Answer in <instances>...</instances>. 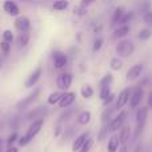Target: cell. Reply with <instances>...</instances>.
<instances>
[{"label": "cell", "mask_w": 152, "mask_h": 152, "mask_svg": "<svg viewBox=\"0 0 152 152\" xmlns=\"http://www.w3.org/2000/svg\"><path fill=\"white\" fill-rule=\"evenodd\" d=\"M134 51H135V44L131 40H121L116 45V53L120 58H128L129 55L134 53Z\"/></svg>", "instance_id": "obj_1"}, {"label": "cell", "mask_w": 152, "mask_h": 152, "mask_svg": "<svg viewBox=\"0 0 152 152\" xmlns=\"http://www.w3.org/2000/svg\"><path fill=\"white\" fill-rule=\"evenodd\" d=\"M147 121V108H140L136 112V128H135V137H139V135L143 132Z\"/></svg>", "instance_id": "obj_2"}, {"label": "cell", "mask_w": 152, "mask_h": 152, "mask_svg": "<svg viewBox=\"0 0 152 152\" xmlns=\"http://www.w3.org/2000/svg\"><path fill=\"white\" fill-rule=\"evenodd\" d=\"M48 115V107L45 105H39V107L34 108L31 112L27 113L26 119L27 120H44V118Z\"/></svg>", "instance_id": "obj_3"}, {"label": "cell", "mask_w": 152, "mask_h": 152, "mask_svg": "<svg viewBox=\"0 0 152 152\" xmlns=\"http://www.w3.org/2000/svg\"><path fill=\"white\" fill-rule=\"evenodd\" d=\"M126 119H127V111H121L118 116H115V118L110 121L108 131L115 132V131H118L119 128H121V127H123V124H124V121H126Z\"/></svg>", "instance_id": "obj_4"}, {"label": "cell", "mask_w": 152, "mask_h": 152, "mask_svg": "<svg viewBox=\"0 0 152 152\" xmlns=\"http://www.w3.org/2000/svg\"><path fill=\"white\" fill-rule=\"evenodd\" d=\"M131 94H132V89L131 88H124L123 91L119 94V96H118L115 110H121V108H123L124 105L129 102V99H131Z\"/></svg>", "instance_id": "obj_5"}, {"label": "cell", "mask_w": 152, "mask_h": 152, "mask_svg": "<svg viewBox=\"0 0 152 152\" xmlns=\"http://www.w3.org/2000/svg\"><path fill=\"white\" fill-rule=\"evenodd\" d=\"M39 94H40V89H39V88L34 89V92H31V94H29L28 96H26L24 99H21L20 102H19L18 104H16V107H18L19 110H24V108H27L28 105H31L32 103H34L35 100L37 99Z\"/></svg>", "instance_id": "obj_6"}, {"label": "cell", "mask_w": 152, "mask_h": 152, "mask_svg": "<svg viewBox=\"0 0 152 152\" xmlns=\"http://www.w3.org/2000/svg\"><path fill=\"white\" fill-rule=\"evenodd\" d=\"M56 83H58V87L60 89L67 91V89L71 87V84H72V75L69 74V72H63V74H60L58 76Z\"/></svg>", "instance_id": "obj_7"}, {"label": "cell", "mask_w": 152, "mask_h": 152, "mask_svg": "<svg viewBox=\"0 0 152 152\" xmlns=\"http://www.w3.org/2000/svg\"><path fill=\"white\" fill-rule=\"evenodd\" d=\"M15 28L18 31H20V34L23 32H28L29 28H31V21L27 16H19L15 20Z\"/></svg>", "instance_id": "obj_8"}, {"label": "cell", "mask_w": 152, "mask_h": 152, "mask_svg": "<svg viewBox=\"0 0 152 152\" xmlns=\"http://www.w3.org/2000/svg\"><path fill=\"white\" fill-rule=\"evenodd\" d=\"M142 99H143V89L140 88V87H136V88L132 89L131 99H129V105H131V110H135V108L140 104Z\"/></svg>", "instance_id": "obj_9"}, {"label": "cell", "mask_w": 152, "mask_h": 152, "mask_svg": "<svg viewBox=\"0 0 152 152\" xmlns=\"http://www.w3.org/2000/svg\"><path fill=\"white\" fill-rule=\"evenodd\" d=\"M43 124H44V120H35L34 123L29 126V128H28V131H27L26 136L29 137V139L32 140V139H34V137L40 132V129H42Z\"/></svg>", "instance_id": "obj_10"}, {"label": "cell", "mask_w": 152, "mask_h": 152, "mask_svg": "<svg viewBox=\"0 0 152 152\" xmlns=\"http://www.w3.org/2000/svg\"><path fill=\"white\" fill-rule=\"evenodd\" d=\"M42 74H43V68H42V67H37V68L35 69L34 72H31V75H29L28 79L26 80V87H27V88H31V87H34L35 84L37 83V80L40 79Z\"/></svg>", "instance_id": "obj_11"}, {"label": "cell", "mask_w": 152, "mask_h": 152, "mask_svg": "<svg viewBox=\"0 0 152 152\" xmlns=\"http://www.w3.org/2000/svg\"><path fill=\"white\" fill-rule=\"evenodd\" d=\"M143 69H144V66L143 64H135L127 72V80H135L137 79L140 75L143 74Z\"/></svg>", "instance_id": "obj_12"}, {"label": "cell", "mask_w": 152, "mask_h": 152, "mask_svg": "<svg viewBox=\"0 0 152 152\" xmlns=\"http://www.w3.org/2000/svg\"><path fill=\"white\" fill-rule=\"evenodd\" d=\"M89 139V132H83V134L80 135V136L76 137V140L74 142V144H72V151L74 152H79L81 150V147H83L84 144H86V142Z\"/></svg>", "instance_id": "obj_13"}, {"label": "cell", "mask_w": 152, "mask_h": 152, "mask_svg": "<svg viewBox=\"0 0 152 152\" xmlns=\"http://www.w3.org/2000/svg\"><path fill=\"white\" fill-rule=\"evenodd\" d=\"M3 8H4L5 12L11 16H18L19 18V15H20V10H19L18 4H16L15 1H4Z\"/></svg>", "instance_id": "obj_14"}, {"label": "cell", "mask_w": 152, "mask_h": 152, "mask_svg": "<svg viewBox=\"0 0 152 152\" xmlns=\"http://www.w3.org/2000/svg\"><path fill=\"white\" fill-rule=\"evenodd\" d=\"M75 97H76L75 92H64L63 96H61V99H60V102H59V105L63 107V108L69 107V105L75 102Z\"/></svg>", "instance_id": "obj_15"}, {"label": "cell", "mask_w": 152, "mask_h": 152, "mask_svg": "<svg viewBox=\"0 0 152 152\" xmlns=\"http://www.w3.org/2000/svg\"><path fill=\"white\" fill-rule=\"evenodd\" d=\"M118 137H119V143H121L123 145H127V142H128L129 137H131V127L129 126L121 127Z\"/></svg>", "instance_id": "obj_16"}, {"label": "cell", "mask_w": 152, "mask_h": 152, "mask_svg": "<svg viewBox=\"0 0 152 152\" xmlns=\"http://www.w3.org/2000/svg\"><path fill=\"white\" fill-rule=\"evenodd\" d=\"M66 64H67V56L64 53H61V52L53 53V66H55V68L60 69L63 67H66Z\"/></svg>", "instance_id": "obj_17"}, {"label": "cell", "mask_w": 152, "mask_h": 152, "mask_svg": "<svg viewBox=\"0 0 152 152\" xmlns=\"http://www.w3.org/2000/svg\"><path fill=\"white\" fill-rule=\"evenodd\" d=\"M123 16H124V8L123 7H118L115 10V12H113V16H112V26L120 24Z\"/></svg>", "instance_id": "obj_18"}, {"label": "cell", "mask_w": 152, "mask_h": 152, "mask_svg": "<svg viewBox=\"0 0 152 152\" xmlns=\"http://www.w3.org/2000/svg\"><path fill=\"white\" fill-rule=\"evenodd\" d=\"M91 121V112L89 111H83V112L79 113L77 116V123L81 124V126H86Z\"/></svg>", "instance_id": "obj_19"}, {"label": "cell", "mask_w": 152, "mask_h": 152, "mask_svg": "<svg viewBox=\"0 0 152 152\" xmlns=\"http://www.w3.org/2000/svg\"><path fill=\"white\" fill-rule=\"evenodd\" d=\"M118 150H119V137L118 136H111V139L108 140L107 152H116Z\"/></svg>", "instance_id": "obj_20"}, {"label": "cell", "mask_w": 152, "mask_h": 152, "mask_svg": "<svg viewBox=\"0 0 152 152\" xmlns=\"http://www.w3.org/2000/svg\"><path fill=\"white\" fill-rule=\"evenodd\" d=\"M128 32H129L128 26H119L113 32V37H124L128 35Z\"/></svg>", "instance_id": "obj_21"}, {"label": "cell", "mask_w": 152, "mask_h": 152, "mask_svg": "<svg viewBox=\"0 0 152 152\" xmlns=\"http://www.w3.org/2000/svg\"><path fill=\"white\" fill-rule=\"evenodd\" d=\"M80 94L84 99H91V97L94 96V88H92L91 86H88V84L83 86V88L80 89Z\"/></svg>", "instance_id": "obj_22"}, {"label": "cell", "mask_w": 152, "mask_h": 152, "mask_svg": "<svg viewBox=\"0 0 152 152\" xmlns=\"http://www.w3.org/2000/svg\"><path fill=\"white\" fill-rule=\"evenodd\" d=\"M110 67H111V69H113V71H119V69H121V67H123V61L119 59V56L112 58L111 59Z\"/></svg>", "instance_id": "obj_23"}, {"label": "cell", "mask_w": 152, "mask_h": 152, "mask_svg": "<svg viewBox=\"0 0 152 152\" xmlns=\"http://www.w3.org/2000/svg\"><path fill=\"white\" fill-rule=\"evenodd\" d=\"M68 5H69V3L66 1V0H58V1H55L52 4V8L56 11H63V10H66Z\"/></svg>", "instance_id": "obj_24"}, {"label": "cell", "mask_w": 152, "mask_h": 152, "mask_svg": "<svg viewBox=\"0 0 152 152\" xmlns=\"http://www.w3.org/2000/svg\"><path fill=\"white\" fill-rule=\"evenodd\" d=\"M61 96H63V94H60V92H52L48 96V104H56V103H59Z\"/></svg>", "instance_id": "obj_25"}, {"label": "cell", "mask_w": 152, "mask_h": 152, "mask_svg": "<svg viewBox=\"0 0 152 152\" xmlns=\"http://www.w3.org/2000/svg\"><path fill=\"white\" fill-rule=\"evenodd\" d=\"M18 40H19V45H20V47H26L29 43V34L28 32H23V34L19 35Z\"/></svg>", "instance_id": "obj_26"}, {"label": "cell", "mask_w": 152, "mask_h": 152, "mask_svg": "<svg viewBox=\"0 0 152 152\" xmlns=\"http://www.w3.org/2000/svg\"><path fill=\"white\" fill-rule=\"evenodd\" d=\"M76 111H77V108H76V110H75V108H72V110H67L66 112L61 113V115H60V119H59V123H61V121H64V120H68V119L71 118L72 115H74Z\"/></svg>", "instance_id": "obj_27"}, {"label": "cell", "mask_w": 152, "mask_h": 152, "mask_svg": "<svg viewBox=\"0 0 152 152\" xmlns=\"http://www.w3.org/2000/svg\"><path fill=\"white\" fill-rule=\"evenodd\" d=\"M112 80H113L112 75H111V74H107V75L104 76V77L102 79V80H100V88H103V87H108V86H111Z\"/></svg>", "instance_id": "obj_28"}, {"label": "cell", "mask_w": 152, "mask_h": 152, "mask_svg": "<svg viewBox=\"0 0 152 152\" xmlns=\"http://www.w3.org/2000/svg\"><path fill=\"white\" fill-rule=\"evenodd\" d=\"M151 35H152L151 29L150 28H144V29H142V31L139 32L137 37H139L140 40H147V39H150V37H151Z\"/></svg>", "instance_id": "obj_29"}, {"label": "cell", "mask_w": 152, "mask_h": 152, "mask_svg": "<svg viewBox=\"0 0 152 152\" xmlns=\"http://www.w3.org/2000/svg\"><path fill=\"white\" fill-rule=\"evenodd\" d=\"M111 95V88H110V86L108 87H103V88H100V99L104 102L105 99H107L108 96Z\"/></svg>", "instance_id": "obj_30"}, {"label": "cell", "mask_w": 152, "mask_h": 152, "mask_svg": "<svg viewBox=\"0 0 152 152\" xmlns=\"http://www.w3.org/2000/svg\"><path fill=\"white\" fill-rule=\"evenodd\" d=\"M3 40L11 44V43L13 42V34H12V31H10V29H5V31L3 32Z\"/></svg>", "instance_id": "obj_31"}, {"label": "cell", "mask_w": 152, "mask_h": 152, "mask_svg": "<svg viewBox=\"0 0 152 152\" xmlns=\"http://www.w3.org/2000/svg\"><path fill=\"white\" fill-rule=\"evenodd\" d=\"M113 110H115V108H113V107H108V108H105V111H104V112H103V115H102V120L104 121V123L108 120V119L111 118V115H112Z\"/></svg>", "instance_id": "obj_32"}, {"label": "cell", "mask_w": 152, "mask_h": 152, "mask_svg": "<svg viewBox=\"0 0 152 152\" xmlns=\"http://www.w3.org/2000/svg\"><path fill=\"white\" fill-rule=\"evenodd\" d=\"M92 144H94V140H92V139H88V140L86 142V144L81 147V150L79 151V152H89V151H91V148H92Z\"/></svg>", "instance_id": "obj_33"}, {"label": "cell", "mask_w": 152, "mask_h": 152, "mask_svg": "<svg viewBox=\"0 0 152 152\" xmlns=\"http://www.w3.org/2000/svg\"><path fill=\"white\" fill-rule=\"evenodd\" d=\"M0 48H1V51L5 53V55H8V53H10L11 44L7 43V42H4V40H1V42H0Z\"/></svg>", "instance_id": "obj_34"}, {"label": "cell", "mask_w": 152, "mask_h": 152, "mask_svg": "<svg viewBox=\"0 0 152 152\" xmlns=\"http://www.w3.org/2000/svg\"><path fill=\"white\" fill-rule=\"evenodd\" d=\"M134 18V13L132 12H129V13H127V15H124L123 16V19H121V21H120V26H127V23H128L131 19Z\"/></svg>", "instance_id": "obj_35"}, {"label": "cell", "mask_w": 152, "mask_h": 152, "mask_svg": "<svg viewBox=\"0 0 152 152\" xmlns=\"http://www.w3.org/2000/svg\"><path fill=\"white\" fill-rule=\"evenodd\" d=\"M103 42H104V40H103L102 37L96 39V40H95V43H94V48H92V50H94L95 52H96V51H99L100 48H102V45H103Z\"/></svg>", "instance_id": "obj_36"}, {"label": "cell", "mask_w": 152, "mask_h": 152, "mask_svg": "<svg viewBox=\"0 0 152 152\" xmlns=\"http://www.w3.org/2000/svg\"><path fill=\"white\" fill-rule=\"evenodd\" d=\"M87 5H84V4H81L80 3V5H79L77 8H75V13H77V15H84V13H87Z\"/></svg>", "instance_id": "obj_37"}, {"label": "cell", "mask_w": 152, "mask_h": 152, "mask_svg": "<svg viewBox=\"0 0 152 152\" xmlns=\"http://www.w3.org/2000/svg\"><path fill=\"white\" fill-rule=\"evenodd\" d=\"M143 20H144L148 26H152V11H150V12H147V13L143 15Z\"/></svg>", "instance_id": "obj_38"}, {"label": "cell", "mask_w": 152, "mask_h": 152, "mask_svg": "<svg viewBox=\"0 0 152 152\" xmlns=\"http://www.w3.org/2000/svg\"><path fill=\"white\" fill-rule=\"evenodd\" d=\"M29 142H31V139H29V137H27L26 135H24V136H21L20 139H19V145H21V147H24V145H27Z\"/></svg>", "instance_id": "obj_39"}, {"label": "cell", "mask_w": 152, "mask_h": 152, "mask_svg": "<svg viewBox=\"0 0 152 152\" xmlns=\"http://www.w3.org/2000/svg\"><path fill=\"white\" fill-rule=\"evenodd\" d=\"M16 139H18V134H16V132L11 134L10 137H8V145H12V143L16 142Z\"/></svg>", "instance_id": "obj_40"}, {"label": "cell", "mask_w": 152, "mask_h": 152, "mask_svg": "<svg viewBox=\"0 0 152 152\" xmlns=\"http://www.w3.org/2000/svg\"><path fill=\"white\" fill-rule=\"evenodd\" d=\"M108 131V127H103L102 128V132H100V135H99V140H103L104 139V136H105V132Z\"/></svg>", "instance_id": "obj_41"}, {"label": "cell", "mask_w": 152, "mask_h": 152, "mask_svg": "<svg viewBox=\"0 0 152 152\" xmlns=\"http://www.w3.org/2000/svg\"><path fill=\"white\" fill-rule=\"evenodd\" d=\"M113 97H115V95H113V94H111V95H110V96H108V97H107V99H105V100H104V105H105V107H107V105H108V104H110V103H111V102H112V100H113Z\"/></svg>", "instance_id": "obj_42"}, {"label": "cell", "mask_w": 152, "mask_h": 152, "mask_svg": "<svg viewBox=\"0 0 152 152\" xmlns=\"http://www.w3.org/2000/svg\"><path fill=\"white\" fill-rule=\"evenodd\" d=\"M148 107L152 108V91H151L150 96H148Z\"/></svg>", "instance_id": "obj_43"}, {"label": "cell", "mask_w": 152, "mask_h": 152, "mask_svg": "<svg viewBox=\"0 0 152 152\" xmlns=\"http://www.w3.org/2000/svg\"><path fill=\"white\" fill-rule=\"evenodd\" d=\"M119 152H128V147H127V145H121V148L119 150Z\"/></svg>", "instance_id": "obj_44"}, {"label": "cell", "mask_w": 152, "mask_h": 152, "mask_svg": "<svg viewBox=\"0 0 152 152\" xmlns=\"http://www.w3.org/2000/svg\"><path fill=\"white\" fill-rule=\"evenodd\" d=\"M134 152H142V144H137L136 148L134 150Z\"/></svg>", "instance_id": "obj_45"}, {"label": "cell", "mask_w": 152, "mask_h": 152, "mask_svg": "<svg viewBox=\"0 0 152 152\" xmlns=\"http://www.w3.org/2000/svg\"><path fill=\"white\" fill-rule=\"evenodd\" d=\"M5 152H18V148H15V147H10Z\"/></svg>", "instance_id": "obj_46"}, {"label": "cell", "mask_w": 152, "mask_h": 152, "mask_svg": "<svg viewBox=\"0 0 152 152\" xmlns=\"http://www.w3.org/2000/svg\"><path fill=\"white\" fill-rule=\"evenodd\" d=\"M1 145H3V140L0 139V147H1Z\"/></svg>", "instance_id": "obj_47"}, {"label": "cell", "mask_w": 152, "mask_h": 152, "mask_svg": "<svg viewBox=\"0 0 152 152\" xmlns=\"http://www.w3.org/2000/svg\"><path fill=\"white\" fill-rule=\"evenodd\" d=\"M0 67H1V64H0Z\"/></svg>", "instance_id": "obj_48"}, {"label": "cell", "mask_w": 152, "mask_h": 152, "mask_svg": "<svg viewBox=\"0 0 152 152\" xmlns=\"http://www.w3.org/2000/svg\"><path fill=\"white\" fill-rule=\"evenodd\" d=\"M0 152H1V150H0Z\"/></svg>", "instance_id": "obj_49"}]
</instances>
